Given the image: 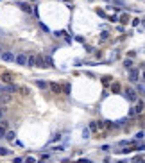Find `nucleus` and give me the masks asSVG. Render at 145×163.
<instances>
[{
  "mask_svg": "<svg viewBox=\"0 0 145 163\" xmlns=\"http://www.w3.org/2000/svg\"><path fill=\"white\" fill-rule=\"evenodd\" d=\"M14 61H16L18 65H22V66H24V65H27V61H29V56H27V54H18V56L14 57Z\"/></svg>",
  "mask_w": 145,
  "mask_h": 163,
  "instance_id": "obj_1",
  "label": "nucleus"
},
{
  "mask_svg": "<svg viewBox=\"0 0 145 163\" xmlns=\"http://www.w3.org/2000/svg\"><path fill=\"white\" fill-rule=\"evenodd\" d=\"M124 95H125L127 100H136V93H134L133 88H125V90H124Z\"/></svg>",
  "mask_w": 145,
  "mask_h": 163,
  "instance_id": "obj_2",
  "label": "nucleus"
},
{
  "mask_svg": "<svg viewBox=\"0 0 145 163\" xmlns=\"http://www.w3.org/2000/svg\"><path fill=\"white\" fill-rule=\"evenodd\" d=\"M0 56H2V59H4V61H14V57H16V56H13L11 52H2Z\"/></svg>",
  "mask_w": 145,
  "mask_h": 163,
  "instance_id": "obj_3",
  "label": "nucleus"
},
{
  "mask_svg": "<svg viewBox=\"0 0 145 163\" xmlns=\"http://www.w3.org/2000/svg\"><path fill=\"white\" fill-rule=\"evenodd\" d=\"M18 5H20V9H22V11H25V13H32V7H30L29 4H25V2H20Z\"/></svg>",
  "mask_w": 145,
  "mask_h": 163,
  "instance_id": "obj_4",
  "label": "nucleus"
},
{
  "mask_svg": "<svg viewBox=\"0 0 145 163\" xmlns=\"http://www.w3.org/2000/svg\"><path fill=\"white\" fill-rule=\"evenodd\" d=\"M50 86V90L54 91V93H61V84H57V82H52V84H48Z\"/></svg>",
  "mask_w": 145,
  "mask_h": 163,
  "instance_id": "obj_5",
  "label": "nucleus"
},
{
  "mask_svg": "<svg viewBox=\"0 0 145 163\" xmlns=\"http://www.w3.org/2000/svg\"><path fill=\"white\" fill-rule=\"evenodd\" d=\"M5 133H7V122L2 120V122H0V136H4Z\"/></svg>",
  "mask_w": 145,
  "mask_h": 163,
  "instance_id": "obj_6",
  "label": "nucleus"
},
{
  "mask_svg": "<svg viewBox=\"0 0 145 163\" xmlns=\"http://www.w3.org/2000/svg\"><path fill=\"white\" fill-rule=\"evenodd\" d=\"M138 77H140V72H138V70H131V77H129V79H131V81H138Z\"/></svg>",
  "mask_w": 145,
  "mask_h": 163,
  "instance_id": "obj_7",
  "label": "nucleus"
},
{
  "mask_svg": "<svg viewBox=\"0 0 145 163\" xmlns=\"http://www.w3.org/2000/svg\"><path fill=\"white\" fill-rule=\"evenodd\" d=\"M4 91H5V93H14V91H16V86H13V84H7V86L4 88Z\"/></svg>",
  "mask_w": 145,
  "mask_h": 163,
  "instance_id": "obj_8",
  "label": "nucleus"
},
{
  "mask_svg": "<svg viewBox=\"0 0 145 163\" xmlns=\"http://www.w3.org/2000/svg\"><path fill=\"white\" fill-rule=\"evenodd\" d=\"M43 63H45V68H47V66H54V63H52V59H50L48 56L43 57Z\"/></svg>",
  "mask_w": 145,
  "mask_h": 163,
  "instance_id": "obj_9",
  "label": "nucleus"
},
{
  "mask_svg": "<svg viewBox=\"0 0 145 163\" xmlns=\"http://www.w3.org/2000/svg\"><path fill=\"white\" fill-rule=\"evenodd\" d=\"M27 65H29V66H36V56H29Z\"/></svg>",
  "mask_w": 145,
  "mask_h": 163,
  "instance_id": "obj_10",
  "label": "nucleus"
},
{
  "mask_svg": "<svg viewBox=\"0 0 145 163\" xmlns=\"http://www.w3.org/2000/svg\"><path fill=\"white\" fill-rule=\"evenodd\" d=\"M2 81H4V82H11V81H13V75H11V74H4V75H2Z\"/></svg>",
  "mask_w": 145,
  "mask_h": 163,
  "instance_id": "obj_11",
  "label": "nucleus"
},
{
  "mask_svg": "<svg viewBox=\"0 0 145 163\" xmlns=\"http://www.w3.org/2000/svg\"><path fill=\"white\" fill-rule=\"evenodd\" d=\"M5 138H7V140H14V133H13V131H7V133H5Z\"/></svg>",
  "mask_w": 145,
  "mask_h": 163,
  "instance_id": "obj_12",
  "label": "nucleus"
},
{
  "mask_svg": "<svg viewBox=\"0 0 145 163\" xmlns=\"http://www.w3.org/2000/svg\"><path fill=\"white\" fill-rule=\"evenodd\" d=\"M124 66H125V68H131V66H133V61H131V59H125V61H124Z\"/></svg>",
  "mask_w": 145,
  "mask_h": 163,
  "instance_id": "obj_13",
  "label": "nucleus"
},
{
  "mask_svg": "<svg viewBox=\"0 0 145 163\" xmlns=\"http://www.w3.org/2000/svg\"><path fill=\"white\" fill-rule=\"evenodd\" d=\"M36 84H38V86H40V88H43V90H45V88L48 86V84H47V82H43V81H38Z\"/></svg>",
  "mask_w": 145,
  "mask_h": 163,
  "instance_id": "obj_14",
  "label": "nucleus"
},
{
  "mask_svg": "<svg viewBox=\"0 0 145 163\" xmlns=\"http://www.w3.org/2000/svg\"><path fill=\"white\" fill-rule=\"evenodd\" d=\"M5 154H9V151L4 149V147H0V156H5Z\"/></svg>",
  "mask_w": 145,
  "mask_h": 163,
  "instance_id": "obj_15",
  "label": "nucleus"
},
{
  "mask_svg": "<svg viewBox=\"0 0 145 163\" xmlns=\"http://www.w3.org/2000/svg\"><path fill=\"white\" fill-rule=\"evenodd\" d=\"M134 109H136V111H138V113H140V111L143 109V104H142V102H138V106H136V108H134Z\"/></svg>",
  "mask_w": 145,
  "mask_h": 163,
  "instance_id": "obj_16",
  "label": "nucleus"
},
{
  "mask_svg": "<svg viewBox=\"0 0 145 163\" xmlns=\"http://www.w3.org/2000/svg\"><path fill=\"white\" fill-rule=\"evenodd\" d=\"M63 90H65V93H70V84H65Z\"/></svg>",
  "mask_w": 145,
  "mask_h": 163,
  "instance_id": "obj_17",
  "label": "nucleus"
},
{
  "mask_svg": "<svg viewBox=\"0 0 145 163\" xmlns=\"http://www.w3.org/2000/svg\"><path fill=\"white\" fill-rule=\"evenodd\" d=\"M138 90H140V91L143 93V95H145V86H138Z\"/></svg>",
  "mask_w": 145,
  "mask_h": 163,
  "instance_id": "obj_18",
  "label": "nucleus"
},
{
  "mask_svg": "<svg viewBox=\"0 0 145 163\" xmlns=\"http://www.w3.org/2000/svg\"><path fill=\"white\" fill-rule=\"evenodd\" d=\"M77 163H90V161H88V160H79Z\"/></svg>",
  "mask_w": 145,
  "mask_h": 163,
  "instance_id": "obj_19",
  "label": "nucleus"
},
{
  "mask_svg": "<svg viewBox=\"0 0 145 163\" xmlns=\"http://www.w3.org/2000/svg\"><path fill=\"white\" fill-rule=\"evenodd\" d=\"M25 163H34V160H32V158H29V160H27Z\"/></svg>",
  "mask_w": 145,
  "mask_h": 163,
  "instance_id": "obj_20",
  "label": "nucleus"
},
{
  "mask_svg": "<svg viewBox=\"0 0 145 163\" xmlns=\"http://www.w3.org/2000/svg\"><path fill=\"white\" fill-rule=\"evenodd\" d=\"M117 163H127V161H125V160H124V161H117Z\"/></svg>",
  "mask_w": 145,
  "mask_h": 163,
  "instance_id": "obj_21",
  "label": "nucleus"
},
{
  "mask_svg": "<svg viewBox=\"0 0 145 163\" xmlns=\"http://www.w3.org/2000/svg\"><path fill=\"white\" fill-rule=\"evenodd\" d=\"M0 54H2V52H0Z\"/></svg>",
  "mask_w": 145,
  "mask_h": 163,
  "instance_id": "obj_22",
  "label": "nucleus"
}]
</instances>
